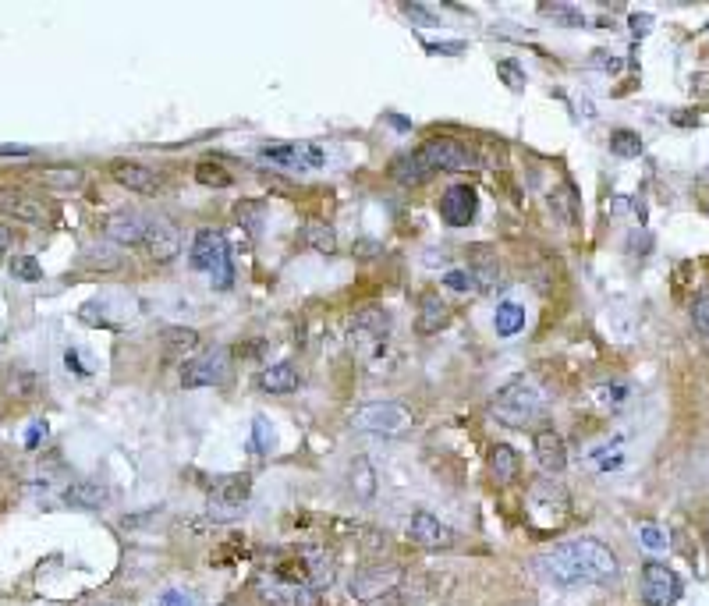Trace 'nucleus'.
<instances>
[{"instance_id": "f257e3e1", "label": "nucleus", "mask_w": 709, "mask_h": 606, "mask_svg": "<svg viewBox=\"0 0 709 606\" xmlns=\"http://www.w3.org/2000/svg\"><path fill=\"white\" fill-rule=\"evenodd\" d=\"M536 568L557 585H610L621 575V560L600 539L585 536L536 557Z\"/></svg>"}, {"instance_id": "f03ea898", "label": "nucleus", "mask_w": 709, "mask_h": 606, "mask_svg": "<svg viewBox=\"0 0 709 606\" xmlns=\"http://www.w3.org/2000/svg\"><path fill=\"white\" fill-rule=\"evenodd\" d=\"M546 412V394L532 376H515L504 387H497V394L490 397V415L507 429H529L543 419Z\"/></svg>"}, {"instance_id": "7ed1b4c3", "label": "nucleus", "mask_w": 709, "mask_h": 606, "mask_svg": "<svg viewBox=\"0 0 709 606\" xmlns=\"http://www.w3.org/2000/svg\"><path fill=\"white\" fill-rule=\"evenodd\" d=\"M571 518V493L564 482L557 479H536L525 493V521L539 532H557L564 529Z\"/></svg>"}, {"instance_id": "20e7f679", "label": "nucleus", "mask_w": 709, "mask_h": 606, "mask_svg": "<svg viewBox=\"0 0 709 606\" xmlns=\"http://www.w3.org/2000/svg\"><path fill=\"white\" fill-rule=\"evenodd\" d=\"M192 266L213 277V288L227 291L234 284V266H231V249H227V238L213 227H203L195 231L192 241Z\"/></svg>"}, {"instance_id": "39448f33", "label": "nucleus", "mask_w": 709, "mask_h": 606, "mask_svg": "<svg viewBox=\"0 0 709 606\" xmlns=\"http://www.w3.org/2000/svg\"><path fill=\"white\" fill-rule=\"evenodd\" d=\"M415 156H419L422 167H426L429 174H440V171H472V167H479L476 149L468 146V142H461V139H447V135L426 139L419 149H415Z\"/></svg>"}, {"instance_id": "423d86ee", "label": "nucleus", "mask_w": 709, "mask_h": 606, "mask_svg": "<svg viewBox=\"0 0 709 606\" xmlns=\"http://www.w3.org/2000/svg\"><path fill=\"white\" fill-rule=\"evenodd\" d=\"M412 426L405 404L398 401H366L351 415V429L355 433H373V436H401Z\"/></svg>"}, {"instance_id": "0eeeda50", "label": "nucleus", "mask_w": 709, "mask_h": 606, "mask_svg": "<svg viewBox=\"0 0 709 606\" xmlns=\"http://www.w3.org/2000/svg\"><path fill=\"white\" fill-rule=\"evenodd\" d=\"M249 500H252L249 475H242V472L220 475V479L213 482L210 500H206V514H210L213 521H234V518H242Z\"/></svg>"}, {"instance_id": "6e6552de", "label": "nucleus", "mask_w": 709, "mask_h": 606, "mask_svg": "<svg viewBox=\"0 0 709 606\" xmlns=\"http://www.w3.org/2000/svg\"><path fill=\"white\" fill-rule=\"evenodd\" d=\"M256 596L263 606H316V589L295 578H284L277 571H266L256 582Z\"/></svg>"}, {"instance_id": "1a4fd4ad", "label": "nucleus", "mask_w": 709, "mask_h": 606, "mask_svg": "<svg viewBox=\"0 0 709 606\" xmlns=\"http://www.w3.org/2000/svg\"><path fill=\"white\" fill-rule=\"evenodd\" d=\"M231 376V351L227 348H213L206 355L188 358L181 366V387L195 390V387H217Z\"/></svg>"}, {"instance_id": "9d476101", "label": "nucleus", "mask_w": 709, "mask_h": 606, "mask_svg": "<svg viewBox=\"0 0 709 606\" xmlns=\"http://www.w3.org/2000/svg\"><path fill=\"white\" fill-rule=\"evenodd\" d=\"M639 592L646 606H674L681 599V578L667 564H660V560H649L646 568H642Z\"/></svg>"}, {"instance_id": "9b49d317", "label": "nucleus", "mask_w": 709, "mask_h": 606, "mask_svg": "<svg viewBox=\"0 0 709 606\" xmlns=\"http://www.w3.org/2000/svg\"><path fill=\"white\" fill-rule=\"evenodd\" d=\"M401 582V568L398 564H373V568H362L359 575L351 578V596L359 603H376V599L390 596Z\"/></svg>"}, {"instance_id": "f8f14e48", "label": "nucleus", "mask_w": 709, "mask_h": 606, "mask_svg": "<svg viewBox=\"0 0 709 606\" xmlns=\"http://www.w3.org/2000/svg\"><path fill=\"white\" fill-rule=\"evenodd\" d=\"M390 334V312L380 309V305H369V309L355 312L348 327V341L355 351H369Z\"/></svg>"}, {"instance_id": "ddd939ff", "label": "nucleus", "mask_w": 709, "mask_h": 606, "mask_svg": "<svg viewBox=\"0 0 709 606\" xmlns=\"http://www.w3.org/2000/svg\"><path fill=\"white\" fill-rule=\"evenodd\" d=\"M103 234H107L114 245H146L149 234V217H142L139 210H114L107 220H103Z\"/></svg>"}, {"instance_id": "4468645a", "label": "nucleus", "mask_w": 709, "mask_h": 606, "mask_svg": "<svg viewBox=\"0 0 709 606\" xmlns=\"http://www.w3.org/2000/svg\"><path fill=\"white\" fill-rule=\"evenodd\" d=\"M146 252L153 263H174L181 256V227L167 217H153L146 234Z\"/></svg>"}, {"instance_id": "2eb2a0df", "label": "nucleus", "mask_w": 709, "mask_h": 606, "mask_svg": "<svg viewBox=\"0 0 709 606\" xmlns=\"http://www.w3.org/2000/svg\"><path fill=\"white\" fill-rule=\"evenodd\" d=\"M479 213V195L472 185H451L440 199V217L451 227H468Z\"/></svg>"}, {"instance_id": "dca6fc26", "label": "nucleus", "mask_w": 709, "mask_h": 606, "mask_svg": "<svg viewBox=\"0 0 709 606\" xmlns=\"http://www.w3.org/2000/svg\"><path fill=\"white\" fill-rule=\"evenodd\" d=\"M532 451H536V465L543 468L550 479L568 468V447H564V436L557 429H536L532 436Z\"/></svg>"}, {"instance_id": "f3484780", "label": "nucleus", "mask_w": 709, "mask_h": 606, "mask_svg": "<svg viewBox=\"0 0 709 606\" xmlns=\"http://www.w3.org/2000/svg\"><path fill=\"white\" fill-rule=\"evenodd\" d=\"M408 532H412V539L422 550H451L454 546V532L447 529L437 514H429V511H415Z\"/></svg>"}, {"instance_id": "a211bd4d", "label": "nucleus", "mask_w": 709, "mask_h": 606, "mask_svg": "<svg viewBox=\"0 0 709 606\" xmlns=\"http://www.w3.org/2000/svg\"><path fill=\"white\" fill-rule=\"evenodd\" d=\"M263 156L270 160V164L298 167V171L323 164V153L312 146V142H298V146H288V142H270V146H263Z\"/></svg>"}, {"instance_id": "6ab92c4d", "label": "nucleus", "mask_w": 709, "mask_h": 606, "mask_svg": "<svg viewBox=\"0 0 709 606\" xmlns=\"http://www.w3.org/2000/svg\"><path fill=\"white\" fill-rule=\"evenodd\" d=\"M468 273L476 277L479 291H493L504 284V263L493 249L486 245H476V249H468Z\"/></svg>"}, {"instance_id": "aec40b11", "label": "nucleus", "mask_w": 709, "mask_h": 606, "mask_svg": "<svg viewBox=\"0 0 709 606\" xmlns=\"http://www.w3.org/2000/svg\"><path fill=\"white\" fill-rule=\"evenodd\" d=\"M110 174H114L117 185L128 188V192L153 195L156 188H160V174L149 171V167H146V164H139V160H114V167H110Z\"/></svg>"}, {"instance_id": "412c9836", "label": "nucleus", "mask_w": 709, "mask_h": 606, "mask_svg": "<svg viewBox=\"0 0 709 606\" xmlns=\"http://www.w3.org/2000/svg\"><path fill=\"white\" fill-rule=\"evenodd\" d=\"M447 323H451V309L440 302V295H422L419 316H415V330H419L422 337H433V334H440Z\"/></svg>"}, {"instance_id": "4be33fe9", "label": "nucleus", "mask_w": 709, "mask_h": 606, "mask_svg": "<svg viewBox=\"0 0 709 606\" xmlns=\"http://www.w3.org/2000/svg\"><path fill=\"white\" fill-rule=\"evenodd\" d=\"M302 564H305V578H309V585L316 592L323 589V585L334 582V560H330V553L323 550V546H305L302 553Z\"/></svg>"}, {"instance_id": "5701e85b", "label": "nucleus", "mask_w": 709, "mask_h": 606, "mask_svg": "<svg viewBox=\"0 0 709 606\" xmlns=\"http://www.w3.org/2000/svg\"><path fill=\"white\" fill-rule=\"evenodd\" d=\"M0 213L15 217L18 224H39V220L47 217V213H43V202L32 199V195H25V192H4L0 195Z\"/></svg>"}, {"instance_id": "b1692460", "label": "nucleus", "mask_w": 709, "mask_h": 606, "mask_svg": "<svg viewBox=\"0 0 709 606\" xmlns=\"http://www.w3.org/2000/svg\"><path fill=\"white\" fill-rule=\"evenodd\" d=\"M518 451L511 443H493L490 447V475L497 486H511L518 479Z\"/></svg>"}, {"instance_id": "393cba45", "label": "nucleus", "mask_w": 709, "mask_h": 606, "mask_svg": "<svg viewBox=\"0 0 709 606\" xmlns=\"http://www.w3.org/2000/svg\"><path fill=\"white\" fill-rule=\"evenodd\" d=\"M259 387L266 394H295L298 390V369L291 362H273L259 373Z\"/></svg>"}, {"instance_id": "a878e982", "label": "nucleus", "mask_w": 709, "mask_h": 606, "mask_svg": "<svg viewBox=\"0 0 709 606\" xmlns=\"http://www.w3.org/2000/svg\"><path fill=\"white\" fill-rule=\"evenodd\" d=\"M64 500L75 507H103L107 504V486L100 479H78V482H68V493Z\"/></svg>"}, {"instance_id": "bb28decb", "label": "nucleus", "mask_w": 709, "mask_h": 606, "mask_svg": "<svg viewBox=\"0 0 709 606\" xmlns=\"http://www.w3.org/2000/svg\"><path fill=\"white\" fill-rule=\"evenodd\" d=\"M302 234H305V245L316 249L320 256H334L337 252V234H334V227H330L327 220H309Z\"/></svg>"}, {"instance_id": "cd10ccee", "label": "nucleus", "mask_w": 709, "mask_h": 606, "mask_svg": "<svg viewBox=\"0 0 709 606\" xmlns=\"http://www.w3.org/2000/svg\"><path fill=\"white\" fill-rule=\"evenodd\" d=\"M390 178L398 181V185H422V181H429V171L422 167L419 156L405 153V156H398V160L390 164Z\"/></svg>"}, {"instance_id": "c85d7f7f", "label": "nucleus", "mask_w": 709, "mask_h": 606, "mask_svg": "<svg viewBox=\"0 0 709 606\" xmlns=\"http://www.w3.org/2000/svg\"><path fill=\"white\" fill-rule=\"evenodd\" d=\"M493 327H497L500 337H515L525 330V309L518 302H500L497 316H493Z\"/></svg>"}, {"instance_id": "c756f323", "label": "nucleus", "mask_w": 709, "mask_h": 606, "mask_svg": "<svg viewBox=\"0 0 709 606\" xmlns=\"http://www.w3.org/2000/svg\"><path fill=\"white\" fill-rule=\"evenodd\" d=\"M351 493L359 500H373L376 497V472L366 458L351 461Z\"/></svg>"}, {"instance_id": "7c9ffc66", "label": "nucleus", "mask_w": 709, "mask_h": 606, "mask_svg": "<svg viewBox=\"0 0 709 606\" xmlns=\"http://www.w3.org/2000/svg\"><path fill=\"white\" fill-rule=\"evenodd\" d=\"M160 341H164V348L171 351V355H188V351L199 348V330H192V327H167L164 334H160Z\"/></svg>"}, {"instance_id": "2f4dec72", "label": "nucleus", "mask_w": 709, "mask_h": 606, "mask_svg": "<svg viewBox=\"0 0 709 606\" xmlns=\"http://www.w3.org/2000/svg\"><path fill=\"white\" fill-rule=\"evenodd\" d=\"M39 178H43L47 188H57V192H75V188H82L86 174L78 171V167H50V171H43Z\"/></svg>"}, {"instance_id": "473e14b6", "label": "nucleus", "mask_w": 709, "mask_h": 606, "mask_svg": "<svg viewBox=\"0 0 709 606\" xmlns=\"http://www.w3.org/2000/svg\"><path fill=\"white\" fill-rule=\"evenodd\" d=\"M610 153L632 160V156L642 153V135L632 132V128H617V132H610Z\"/></svg>"}, {"instance_id": "72a5a7b5", "label": "nucleus", "mask_w": 709, "mask_h": 606, "mask_svg": "<svg viewBox=\"0 0 709 606\" xmlns=\"http://www.w3.org/2000/svg\"><path fill=\"white\" fill-rule=\"evenodd\" d=\"M195 181H199V185H210V188H231L234 174L224 171L220 164H213V160H203V164H195Z\"/></svg>"}, {"instance_id": "f704fd0d", "label": "nucleus", "mask_w": 709, "mask_h": 606, "mask_svg": "<svg viewBox=\"0 0 709 606\" xmlns=\"http://www.w3.org/2000/svg\"><path fill=\"white\" fill-rule=\"evenodd\" d=\"M497 78L504 82L511 93H522L525 86H529V75H525V68L518 61H511V57H504V61H497Z\"/></svg>"}, {"instance_id": "c9c22d12", "label": "nucleus", "mask_w": 709, "mask_h": 606, "mask_svg": "<svg viewBox=\"0 0 709 606\" xmlns=\"http://www.w3.org/2000/svg\"><path fill=\"white\" fill-rule=\"evenodd\" d=\"M550 206H554L557 213H561L564 224H575L578 220V206H575V188L571 185H561L550 192Z\"/></svg>"}, {"instance_id": "e433bc0d", "label": "nucleus", "mask_w": 709, "mask_h": 606, "mask_svg": "<svg viewBox=\"0 0 709 606\" xmlns=\"http://www.w3.org/2000/svg\"><path fill=\"white\" fill-rule=\"evenodd\" d=\"M639 543L646 546L649 553H667V546H671V536H667V529L653 525V521H642V525H639Z\"/></svg>"}, {"instance_id": "4c0bfd02", "label": "nucleus", "mask_w": 709, "mask_h": 606, "mask_svg": "<svg viewBox=\"0 0 709 606\" xmlns=\"http://www.w3.org/2000/svg\"><path fill=\"white\" fill-rule=\"evenodd\" d=\"M589 465L600 468V472H617V468L624 465V451L617 447V443H610V447H596V451L589 454Z\"/></svg>"}, {"instance_id": "58836bf2", "label": "nucleus", "mask_w": 709, "mask_h": 606, "mask_svg": "<svg viewBox=\"0 0 709 606\" xmlns=\"http://www.w3.org/2000/svg\"><path fill=\"white\" fill-rule=\"evenodd\" d=\"M156 606H199V599H195L192 589H181V585H171V589L160 592V599H156Z\"/></svg>"}, {"instance_id": "ea45409f", "label": "nucleus", "mask_w": 709, "mask_h": 606, "mask_svg": "<svg viewBox=\"0 0 709 606\" xmlns=\"http://www.w3.org/2000/svg\"><path fill=\"white\" fill-rule=\"evenodd\" d=\"M86 266H93V270H117L121 256H117V249H89Z\"/></svg>"}, {"instance_id": "a19ab883", "label": "nucleus", "mask_w": 709, "mask_h": 606, "mask_svg": "<svg viewBox=\"0 0 709 606\" xmlns=\"http://www.w3.org/2000/svg\"><path fill=\"white\" fill-rule=\"evenodd\" d=\"M444 288L465 295V291H479V284H476V277H472L468 270H447L444 273Z\"/></svg>"}, {"instance_id": "79ce46f5", "label": "nucleus", "mask_w": 709, "mask_h": 606, "mask_svg": "<svg viewBox=\"0 0 709 606\" xmlns=\"http://www.w3.org/2000/svg\"><path fill=\"white\" fill-rule=\"evenodd\" d=\"M543 15H546V18H554V22H561V25H575V29H578V25H585V15H582V11H571L568 4H554V8L546 4Z\"/></svg>"}, {"instance_id": "37998d69", "label": "nucleus", "mask_w": 709, "mask_h": 606, "mask_svg": "<svg viewBox=\"0 0 709 606\" xmlns=\"http://www.w3.org/2000/svg\"><path fill=\"white\" fill-rule=\"evenodd\" d=\"M11 277H18V280H43V266H39L32 256H18L15 263H11Z\"/></svg>"}, {"instance_id": "c03bdc74", "label": "nucleus", "mask_w": 709, "mask_h": 606, "mask_svg": "<svg viewBox=\"0 0 709 606\" xmlns=\"http://www.w3.org/2000/svg\"><path fill=\"white\" fill-rule=\"evenodd\" d=\"M692 323H695V330H699V334L709 341V295L695 298V305H692Z\"/></svg>"}, {"instance_id": "a18cd8bd", "label": "nucleus", "mask_w": 709, "mask_h": 606, "mask_svg": "<svg viewBox=\"0 0 709 606\" xmlns=\"http://www.w3.org/2000/svg\"><path fill=\"white\" fill-rule=\"evenodd\" d=\"M600 397H603V408H610V412H617L624 404V397H628V390L624 387H603L600 390Z\"/></svg>"}, {"instance_id": "49530a36", "label": "nucleus", "mask_w": 709, "mask_h": 606, "mask_svg": "<svg viewBox=\"0 0 709 606\" xmlns=\"http://www.w3.org/2000/svg\"><path fill=\"white\" fill-rule=\"evenodd\" d=\"M401 11H405V15L412 18V22H422V25H433V22H437V15H433V11H426L422 4H401Z\"/></svg>"}, {"instance_id": "de8ad7c7", "label": "nucleus", "mask_w": 709, "mask_h": 606, "mask_svg": "<svg viewBox=\"0 0 709 606\" xmlns=\"http://www.w3.org/2000/svg\"><path fill=\"white\" fill-rule=\"evenodd\" d=\"M256 447H259V451H270V447H273V433H270V426H266L263 415L256 419Z\"/></svg>"}, {"instance_id": "09e8293b", "label": "nucleus", "mask_w": 709, "mask_h": 606, "mask_svg": "<svg viewBox=\"0 0 709 606\" xmlns=\"http://www.w3.org/2000/svg\"><path fill=\"white\" fill-rule=\"evenodd\" d=\"M362 256H380V245L376 241H355V259Z\"/></svg>"}, {"instance_id": "8fccbe9b", "label": "nucleus", "mask_w": 709, "mask_h": 606, "mask_svg": "<svg viewBox=\"0 0 709 606\" xmlns=\"http://www.w3.org/2000/svg\"><path fill=\"white\" fill-rule=\"evenodd\" d=\"M429 54H461V50H465V47H461V43H429Z\"/></svg>"}, {"instance_id": "3c124183", "label": "nucleus", "mask_w": 709, "mask_h": 606, "mask_svg": "<svg viewBox=\"0 0 709 606\" xmlns=\"http://www.w3.org/2000/svg\"><path fill=\"white\" fill-rule=\"evenodd\" d=\"M692 89H695V93H702V96L709 93V71H695V75H692Z\"/></svg>"}, {"instance_id": "603ef678", "label": "nucleus", "mask_w": 709, "mask_h": 606, "mask_svg": "<svg viewBox=\"0 0 709 606\" xmlns=\"http://www.w3.org/2000/svg\"><path fill=\"white\" fill-rule=\"evenodd\" d=\"M64 362H68V369H75V376H89V369L78 362V351H68V355H64Z\"/></svg>"}, {"instance_id": "864d4df0", "label": "nucleus", "mask_w": 709, "mask_h": 606, "mask_svg": "<svg viewBox=\"0 0 709 606\" xmlns=\"http://www.w3.org/2000/svg\"><path fill=\"white\" fill-rule=\"evenodd\" d=\"M0 156H32L29 146H0Z\"/></svg>"}, {"instance_id": "5fc2aeb1", "label": "nucleus", "mask_w": 709, "mask_h": 606, "mask_svg": "<svg viewBox=\"0 0 709 606\" xmlns=\"http://www.w3.org/2000/svg\"><path fill=\"white\" fill-rule=\"evenodd\" d=\"M11 249V231L4 224H0V259H4V252Z\"/></svg>"}, {"instance_id": "6e6d98bb", "label": "nucleus", "mask_w": 709, "mask_h": 606, "mask_svg": "<svg viewBox=\"0 0 709 606\" xmlns=\"http://www.w3.org/2000/svg\"><path fill=\"white\" fill-rule=\"evenodd\" d=\"M39 436H47V426H39V422H36V426H32V433H29V440H25V443H29V447H36Z\"/></svg>"}, {"instance_id": "4d7b16f0", "label": "nucleus", "mask_w": 709, "mask_h": 606, "mask_svg": "<svg viewBox=\"0 0 709 606\" xmlns=\"http://www.w3.org/2000/svg\"><path fill=\"white\" fill-rule=\"evenodd\" d=\"M649 25H653V18L649 15H632V29L639 32V29H649Z\"/></svg>"}]
</instances>
